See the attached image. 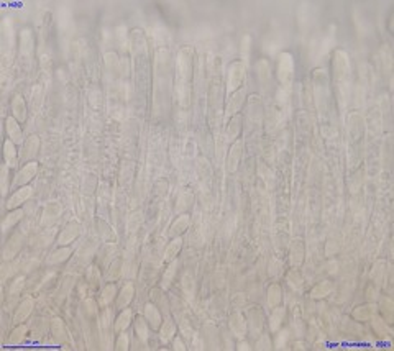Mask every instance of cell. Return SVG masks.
Wrapping results in <instances>:
<instances>
[{
  "label": "cell",
  "instance_id": "obj_27",
  "mask_svg": "<svg viewBox=\"0 0 394 351\" xmlns=\"http://www.w3.org/2000/svg\"><path fill=\"white\" fill-rule=\"evenodd\" d=\"M135 330L138 333V336H140V340L143 343H146L148 341V327H146V318L143 317H138L135 320Z\"/></svg>",
  "mask_w": 394,
  "mask_h": 351
},
{
  "label": "cell",
  "instance_id": "obj_13",
  "mask_svg": "<svg viewBox=\"0 0 394 351\" xmlns=\"http://www.w3.org/2000/svg\"><path fill=\"white\" fill-rule=\"evenodd\" d=\"M21 217H23V210H21V209L10 210V214L5 215V218H3V222H2V232L7 233L10 228H13L17 223L20 222Z\"/></svg>",
  "mask_w": 394,
  "mask_h": 351
},
{
  "label": "cell",
  "instance_id": "obj_2",
  "mask_svg": "<svg viewBox=\"0 0 394 351\" xmlns=\"http://www.w3.org/2000/svg\"><path fill=\"white\" fill-rule=\"evenodd\" d=\"M245 80V64L241 61H235L232 62L230 67L227 71V94L236 92L240 89V85L243 84Z\"/></svg>",
  "mask_w": 394,
  "mask_h": 351
},
{
  "label": "cell",
  "instance_id": "obj_36",
  "mask_svg": "<svg viewBox=\"0 0 394 351\" xmlns=\"http://www.w3.org/2000/svg\"><path fill=\"white\" fill-rule=\"evenodd\" d=\"M173 348H174V350H186V346L182 345V341L177 338L176 341H174V346H173Z\"/></svg>",
  "mask_w": 394,
  "mask_h": 351
},
{
  "label": "cell",
  "instance_id": "obj_9",
  "mask_svg": "<svg viewBox=\"0 0 394 351\" xmlns=\"http://www.w3.org/2000/svg\"><path fill=\"white\" fill-rule=\"evenodd\" d=\"M189 223H191L189 215L187 214L179 215V217L174 220V223L171 225V228H169V236H181L182 233L189 228Z\"/></svg>",
  "mask_w": 394,
  "mask_h": 351
},
{
  "label": "cell",
  "instance_id": "obj_21",
  "mask_svg": "<svg viewBox=\"0 0 394 351\" xmlns=\"http://www.w3.org/2000/svg\"><path fill=\"white\" fill-rule=\"evenodd\" d=\"M31 310H33V300L30 299H25L23 302L20 304V309L17 310V313H15V318H13V322L15 323H20V322H23L26 317L31 313Z\"/></svg>",
  "mask_w": 394,
  "mask_h": 351
},
{
  "label": "cell",
  "instance_id": "obj_6",
  "mask_svg": "<svg viewBox=\"0 0 394 351\" xmlns=\"http://www.w3.org/2000/svg\"><path fill=\"white\" fill-rule=\"evenodd\" d=\"M241 155H243V141L236 139V141L232 143L230 151H228V157H227V169L230 171V173H235L236 168H238L241 161Z\"/></svg>",
  "mask_w": 394,
  "mask_h": 351
},
{
  "label": "cell",
  "instance_id": "obj_23",
  "mask_svg": "<svg viewBox=\"0 0 394 351\" xmlns=\"http://www.w3.org/2000/svg\"><path fill=\"white\" fill-rule=\"evenodd\" d=\"M73 253V248H69V246H64V248L55 251V253H51V256L48 258V263L49 264H56V263H62V261H66Z\"/></svg>",
  "mask_w": 394,
  "mask_h": 351
},
{
  "label": "cell",
  "instance_id": "obj_15",
  "mask_svg": "<svg viewBox=\"0 0 394 351\" xmlns=\"http://www.w3.org/2000/svg\"><path fill=\"white\" fill-rule=\"evenodd\" d=\"M38 148H39V139L37 136L28 138L26 139V143H23V151H21L20 157L23 161L30 159V157H33L38 153Z\"/></svg>",
  "mask_w": 394,
  "mask_h": 351
},
{
  "label": "cell",
  "instance_id": "obj_10",
  "mask_svg": "<svg viewBox=\"0 0 394 351\" xmlns=\"http://www.w3.org/2000/svg\"><path fill=\"white\" fill-rule=\"evenodd\" d=\"M181 248H182V238L181 236L174 238V240L166 246V250H164V253H163V261H164V263L169 264L171 261L176 259L177 253L181 251Z\"/></svg>",
  "mask_w": 394,
  "mask_h": 351
},
{
  "label": "cell",
  "instance_id": "obj_37",
  "mask_svg": "<svg viewBox=\"0 0 394 351\" xmlns=\"http://www.w3.org/2000/svg\"><path fill=\"white\" fill-rule=\"evenodd\" d=\"M236 350H250V346L245 343V341H241V343L236 346Z\"/></svg>",
  "mask_w": 394,
  "mask_h": 351
},
{
  "label": "cell",
  "instance_id": "obj_12",
  "mask_svg": "<svg viewBox=\"0 0 394 351\" xmlns=\"http://www.w3.org/2000/svg\"><path fill=\"white\" fill-rule=\"evenodd\" d=\"M132 310L130 309H123L120 315L117 317V320H115V325H114V332L115 333H122L123 330H127L130 327V323H132Z\"/></svg>",
  "mask_w": 394,
  "mask_h": 351
},
{
  "label": "cell",
  "instance_id": "obj_1",
  "mask_svg": "<svg viewBox=\"0 0 394 351\" xmlns=\"http://www.w3.org/2000/svg\"><path fill=\"white\" fill-rule=\"evenodd\" d=\"M177 85H176V92L181 103H187V98H189V82H191V76H192V49L191 48H184L179 51L177 55Z\"/></svg>",
  "mask_w": 394,
  "mask_h": 351
},
{
  "label": "cell",
  "instance_id": "obj_16",
  "mask_svg": "<svg viewBox=\"0 0 394 351\" xmlns=\"http://www.w3.org/2000/svg\"><path fill=\"white\" fill-rule=\"evenodd\" d=\"M20 49H21V55L31 56V51H33V35L28 28L21 30L20 33Z\"/></svg>",
  "mask_w": 394,
  "mask_h": 351
},
{
  "label": "cell",
  "instance_id": "obj_35",
  "mask_svg": "<svg viewBox=\"0 0 394 351\" xmlns=\"http://www.w3.org/2000/svg\"><path fill=\"white\" fill-rule=\"evenodd\" d=\"M250 44H252V38L250 37H245L243 38V59H246V56H248V48Z\"/></svg>",
  "mask_w": 394,
  "mask_h": 351
},
{
  "label": "cell",
  "instance_id": "obj_11",
  "mask_svg": "<svg viewBox=\"0 0 394 351\" xmlns=\"http://www.w3.org/2000/svg\"><path fill=\"white\" fill-rule=\"evenodd\" d=\"M145 318H146V322L155 328V330H158V327L161 325V320H163L158 307H155L153 304H146L145 305Z\"/></svg>",
  "mask_w": 394,
  "mask_h": 351
},
{
  "label": "cell",
  "instance_id": "obj_33",
  "mask_svg": "<svg viewBox=\"0 0 394 351\" xmlns=\"http://www.w3.org/2000/svg\"><path fill=\"white\" fill-rule=\"evenodd\" d=\"M23 287V277H19V279H15L13 281V286H12V295H19V292L20 289Z\"/></svg>",
  "mask_w": 394,
  "mask_h": 351
},
{
  "label": "cell",
  "instance_id": "obj_18",
  "mask_svg": "<svg viewBox=\"0 0 394 351\" xmlns=\"http://www.w3.org/2000/svg\"><path fill=\"white\" fill-rule=\"evenodd\" d=\"M12 109H13V117L19 121L26 120V103L20 96H17L12 100Z\"/></svg>",
  "mask_w": 394,
  "mask_h": 351
},
{
  "label": "cell",
  "instance_id": "obj_7",
  "mask_svg": "<svg viewBox=\"0 0 394 351\" xmlns=\"http://www.w3.org/2000/svg\"><path fill=\"white\" fill-rule=\"evenodd\" d=\"M293 73H294V62H293V56L289 55V53H283L281 55V59H279V80L281 82H291V78H293Z\"/></svg>",
  "mask_w": 394,
  "mask_h": 351
},
{
  "label": "cell",
  "instance_id": "obj_4",
  "mask_svg": "<svg viewBox=\"0 0 394 351\" xmlns=\"http://www.w3.org/2000/svg\"><path fill=\"white\" fill-rule=\"evenodd\" d=\"M38 173V163H35V161H31V163L25 164L23 168L19 171V174H17V177L12 181V187H23V186H28V182L31 179L37 176Z\"/></svg>",
  "mask_w": 394,
  "mask_h": 351
},
{
  "label": "cell",
  "instance_id": "obj_25",
  "mask_svg": "<svg viewBox=\"0 0 394 351\" xmlns=\"http://www.w3.org/2000/svg\"><path fill=\"white\" fill-rule=\"evenodd\" d=\"M43 102V87L41 85H35L33 91H31V110L38 112V109L41 107Z\"/></svg>",
  "mask_w": 394,
  "mask_h": 351
},
{
  "label": "cell",
  "instance_id": "obj_26",
  "mask_svg": "<svg viewBox=\"0 0 394 351\" xmlns=\"http://www.w3.org/2000/svg\"><path fill=\"white\" fill-rule=\"evenodd\" d=\"M270 294H268V302H270L273 307H276V305H279V302H281V299H283V292H281V287L277 286V284H273L271 287H270Z\"/></svg>",
  "mask_w": 394,
  "mask_h": 351
},
{
  "label": "cell",
  "instance_id": "obj_5",
  "mask_svg": "<svg viewBox=\"0 0 394 351\" xmlns=\"http://www.w3.org/2000/svg\"><path fill=\"white\" fill-rule=\"evenodd\" d=\"M245 96H246L245 89H238L236 92H234V96L228 97L227 109H225V117H223V121H225V123H223V125H227V121L241 109V105H243V102H245Z\"/></svg>",
  "mask_w": 394,
  "mask_h": 351
},
{
  "label": "cell",
  "instance_id": "obj_20",
  "mask_svg": "<svg viewBox=\"0 0 394 351\" xmlns=\"http://www.w3.org/2000/svg\"><path fill=\"white\" fill-rule=\"evenodd\" d=\"M177 266H179V261L177 259H174V261H171V263H169L168 269L163 274V279H161V287H163V289H168V287L171 286L173 279H174V276H176Z\"/></svg>",
  "mask_w": 394,
  "mask_h": 351
},
{
  "label": "cell",
  "instance_id": "obj_14",
  "mask_svg": "<svg viewBox=\"0 0 394 351\" xmlns=\"http://www.w3.org/2000/svg\"><path fill=\"white\" fill-rule=\"evenodd\" d=\"M133 294H135V287H133L132 282L125 284V287L122 289V292H120L118 297H117V307H118V309H127V305H128L130 302H132Z\"/></svg>",
  "mask_w": 394,
  "mask_h": 351
},
{
  "label": "cell",
  "instance_id": "obj_32",
  "mask_svg": "<svg viewBox=\"0 0 394 351\" xmlns=\"http://www.w3.org/2000/svg\"><path fill=\"white\" fill-rule=\"evenodd\" d=\"M2 192L3 195H7L8 192V166L7 164L2 168Z\"/></svg>",
  "mask_w": 394,
  "mask_h": 351
},
{
  "label": "cell",
  "instance_id": "obj_3",
  "mask_svg": "<svg viewBox=\"0 0 394 351\" xmlns=\"http://www.w3.org/2000/svg\"><path fill=\"white\" fill-rule=\"evenodd\" d=\"M31 194H33V187L31 186H23V187H20V189H17L13 194L8 195V199H7V209L8 210H15V209H20L21 205L25 204L26 200L30 199Z\"/></svg>",
  "mask_w": 394,
  "mask_h": 351
},
{
  "label": "cell",
  "instance_id": "obj_19",
  "mask_svg": "<svg viewBox=\"0 0 394 351\" xmlns=\"http://www.w3.org/2000/svg\"><path fill=\"white\" fill-rule=\"evenodd\" d=\"M3 157H5L8 168H13L17 164V148L12 139H7L5 145H3Z\"/></svg>",
  "mask_w": 394,
  "mask_h": 351
},
{
  "label": "cell",
  "instance_id": "obj_31",
  "mask_svg": "<svg viewBox=\"0 0 394 351\" xmlns=\"http://www.w3.org/2000/svg\"><path fill=\"white\" fill-rule=\"evenodd\" d=\"M182 289H184V292H187L189 297H192V294H194V281H192L191 273L182 276Z\"/></svg>",
  "mask_w": 394,
  "mask_h": 351
},
{
  "label": "cell",
  "instance_id": "obj_22",
  "mask_svg": "<svg viewBox=\"0 0 394 351\" xmlns=\"http://www.w3.org/2000/svg\"><path fill=\"white\" fill-rule=\"evenodd\" d=\"M174 333H176V325H174V322L173 320H166L163 323V327H161V330H159L161 343H169L171 338L174 336Z\"/></svg>",
  "mask_w": 394,
  "mask_h": 351
},
{
  "label": "cell",
  "instance_id": "obj_17",
  "mask_svg": "<svg viewBox=\"0 0 394 351\" xmlns=\"http://www.w3.org/2000/svg\"><path fill=\"white\" fill-rule=\"evenodd\" d=\"M78 233H79V225L74 223V222L69 223L68 228H66V230L59 235V238H58V243L62 245V246L69 245L71 241H74V238L78 236Z\"/></svg>",
  "mask_w": 394,
  "mask_h": 351
},
{
  "label": "cell",
  "instance_id": "obj_8",
  "mask_svg": "<svg viewBox=\"0 0 394 351\" xmlns=\"http://www.w3.org/2000/svg\"><path fill=\"white\" fill-rule=\"evenodd\" d=\"M5 123H7L5 127H7L8 139H12L15 145H20V143H23V133H21L20 125H19V121H17L15 117H8Z\"/></svg>",
  "mask_w": 394,
  "mask_h": 351
},
{
  "label": "cell",
  "instance_id": "obj_24",
  "mask_svg": "<svg viewBox=\"0 0 394 351\" xmlns=\"http://www.w3.org/2000/svg\"><path fill=\"white\" fill-rule=\"evenodd\" d=\"M232 330L235 332V336H238V338H243L245 336V332H246V327H245V322L243 318H241L240 313H235L234 317H232Z\"/></svg>",
  "mask_w": 394,
  "mask_h": 351
},
{
  "label": "cell",
  "instance_id": "obj_30",
  "mask_svg": "<svg viewBox=\"0 0 394 351\" xmlns=\"http://www.w3.org/2000/svg\"><path fill=\"white\" fill-rule=\"evenodd\" d=\"M283 315H284V309H276L275 312H273L271 315V330L273 332H276L277 328L281 327V318H283Z\"/></svg>",
  "mask_w": 394,
  "mask_h": 351
},
{
  "label": "cell",
  "instance_id": "obj_28",
  "mask_svg": "<svg viewBox=\"0 0 394 351\" xmlns=\"http://www.w3.org/2000/svg\"><path fill=\"white\" fill-rule=\"evenodd\" d=\"M114 299H115V286L114 284L105 286V289L102 291V305L107 307Z\"/></svg>",
  "mask_w": 394,
  "mask_h": 351
},
{
  "label": "cell",
  "instance_id": "obj_29",
  "mask_svg": "<svg viewBox=\"0 0 394 351\" xmlns=\"http://www.w3.org/2000/svg\"><path fill=\"white\" fill-rule=\"evenodd\" d=\"M25 333H26V327H25V325L17 327L15 330H13L12 336H10V345H19L20 341L23 340Z\"/></svg>",
  "mask_w": 394,
  "mask_h": 351
},
{
  "label": "cell",
  "instance_id": "obj_34",
  "mask_svg": "<svg viewBox=\"0 0 394 351\" xmlns=\"http://www.w3.org/2000/svg\"><path fill=\"white\" fill-rule=\"evenodd\" d=\"M115 348H117V350H128V336L127 335H120Z\"/></svg>",
  "mask_w": 394,
  "mask_h": 351
}]
</instances>
